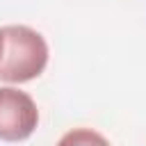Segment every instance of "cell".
Listing matches in <instances>:
<instances>
[{
	"mask_svg": "<svg viewBox=\"0 0 146 146\" xmlns=\"http://www.w3.org/2000/svg\"><path fill=\"white\" fill-rule=\"evenodd\" d=\"M5 52L0 59V80L5 82H27L43 73L48 64L46 39L27 25H7Z\"/></svg>",
	"mask_w": 146,
	"mask_h": 146,
	"instance_id": "cell-1",
	"label": "cell"
},
{
	"mask_svg": "<svg viewBox=\"0 0 146 146\" xmlns=\"http://www.w3.org/2000/svg\"><path fill=\"white\" fill-rule=\"evenodd\" d=\"M57 146H110V141L91 128H73L57 141Z\"/></svg>",
	"mask_w": 146,
	"mask_h": 146,
	"instance_id": "cell-3",
	"label": "cell"
},
{
	"mask_svg": "<svg viewBox=\"0 0 146 146\" xmlns=\"http://www.w3.org/2000/svg\"><path fill=\"white\" fill-rule=\"evenodd\" d=\"M39 123V110L30 94L2 87L0 89V139L21 141L27 139Z\"/></svg>",
	"mask_w": 146,
	"mask_h": 146,
	"instance_id": "cell-2",
	"label": "cell"
},
{
	"mask_svg": "<svg viewBox=\"0 0 146 146\" xmlns=\"http://www.w3.org/2000/svg\"><path fill=\"white\" fill-rule=\"evenodd\" d=\"M2 52H5V34L0 30V59H2Z\"/></svg>",
	"mask_w": 146,
	"mask_h": 146,
	"instance_id": "cell-4",
	"label": "cell"
}]
</instances>
